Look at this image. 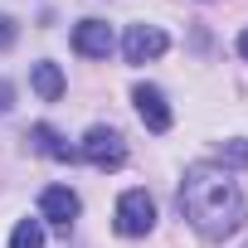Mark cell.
<instances>
[{
  "mask_svg": "<svg viewBox=\"0 0 248 248\" xmlns=\"http://www.w3.org/2000/svg\"><path fill=\"white\" fill-rule=\"evenodd\" d=\"M180 209L204 238H229L243 224V190L224 166H190L180 185Z\"/></svg>",
  "mask_w": 248,
  "mask_h": 248,
  "instance_id": "1",
  "label": "cell"
},
{
  "mask_svg": "<svg viewBox=\"0 0 248 248\" xmlns=\"http://www.w3.org/2000/svg\"><path fill=\"white\" fill-rule=\"evenodd\" d=\"M117 233L122 238H141V233H151V224H156V204H151V195L146 190H127L117 200Z\"/></svg>",
  "mask_w": 248,
  "mask_h": 248,
  "instance_id": "2",
  "label": "cell"
},
{
  "mask_svg": "<svg viewBox=\"0 0 248 248\" xmlns=\"http://www.w3.org/2000/svg\"><path fill=\"white\" fill-rule=\"evenodd\" d=\"M78 156L88 166H97V170H117L122 161H127V141H122V132H112V127H88Z\"/></svg>",
  "mask_w": 248,
  "mask_h": 248,
  "instance_id": "3",
  "label": "cell"
},
{
  "mask_svg": "<svg viewBox=\"0 0 248 248\" xmlns=\"http://www.w3.org/2000/svg\"><path fill=\"white\" fill-rule=\"evenodd\" d=\"M166 30L161 25H132L127 30V39H122V54H127V63H151V59H161L166 54Z\"/></svg>",
  "mask_w": 248,
  "mask_h": 248,
  "instance_id": "4",
  "label": "cell"
},
{
  "mask_svg": "<svg viewBox=\"0 0 248 248\" xmlns=\"http://www.w3.org/2000/svg\"><path fill=\"white\" fill-rule=\"evenodd\" d=\"M112 44H117V34H112V25H102V20H83V25L73 30V49H78L83 59H107Z\"/></svg>",
  "mask_w": 248,
  "mask_h": 248,
  "instance_id": "5",
  "label": "cell"
},
{
  "mask_svg": "<svg viewBox=\"0 0 248 248\" xmlns=\"http://www.w3.org/2000/svg\"><path fill=\"white\" fill-rule=\"evenodd\" d=\"M132 102H137V112H141V122H146L151 132H170V102H166V93H161V88L141 83V88L132 93Z\"/></svg>",
  "mask_w": 248,
  "mask_h": 248,
  "instance_id": "6",
  "label": "cell"
},
{
  "mask_svg": "<svg viewBox=\"0 0 248 248\" xmlns=\"http://www.w3.org/2000/svg\"><path fill=\"white\" fill-rule=\"evenodd\" d=\"M39 214H44L49 224H59V229H68V224L78 219V195H73L68 185H49V190L39 195Z\"/></svg>",
  "mask_w": 248,
  "mask_h": 248,
  "instance_id": "7",
  "label": "cell"
},
{
  "mask_svg": "<svg viewBox=\"0 0 248 248\" xmlns=\"http://www.w3.org/2000/svg\"><path fill=\"white\" fill-rule=\"evenodd\" d=\"M30 141H34V151H39V156H49V161H73V156H78L73 146H63V137H59L54 127H44V122L30 132Z\"/></svg>",
  "mask_w": 248,
  "mask_h": 248,
  "instance_id": "8",
  "label": "cell"
},
{
  "mask_svg": "<svg viewBox=\"0 0 248 248\" xmlns=\"http://www.w3.org/2000/svg\"><path fill=\"white\" fill-rule=\"evenodd\" d=\"M34 93H39L44 102H59V97H63V73H59V63H34Z\"/></svg>",
  "mask_w": 248,
  "mask_h": 248,
  "instance_id": "9",
  "label": "cell"
},
{
  "mask_svg": "<svg viewBox=\"0 0 248 248\" xmlns=\"http://www.w3.org/2000/svg\"><path fill=\"white\" fill-rule=\"evenodd\" d=\"M10 248H44V224L39 219H20L10 233Z\"/></svg>",
  "mask_w": 248,
  "mask_h": 248,
  "instance_id": "10",
  "label": "cell"
},
{
  "mask_svg": "<svg viewBox=\"0 0 248 248\" xmlns=\"http://www.w3.org/2000/svg\"><path fill=\"white\" fill-rule=\"evenodd\" d=\"M224 166H248V141H224Z\"/></svg>",
  "mask_w": 248,
  "mask_h": 248,
  "instance_id": "11",
  "label": "cell"
},
{
  "mask_svg": "<svg viewBox=\"0 0 248 248\" xmlns=\"http://www.w3.org/2000/svg\"><path fill=\"white\" fill-rule=\"evenodd\" d=\"M10 44H15V20L0 15V49H10Z\"/></svg>",
  "mask_w": 248,
  "mask_h": 248,
  "instance_id": "12",
  "label": "cell"
},
{
  "mask_svg": "<svg viewBox=\"0 0 248 248\" xmlns=\"http://www.w3.org/2000/svg\"><path fill=\"white\" fill-rule=\"evenodd\" d=\"M0 112H10V83H0Z\"/></svg>",
  "mask_w": 248,
  "mask_h": 248,
  "instance_id": "13",
  "label": "cell"
},
{
  "mask_svg": "<svg viewBox=\"0 0 248 248\" xmlns=\"http://www.w3.org/2000/svg\"><path fill=\"white\" fill-rule=\"evenodd\" d=\"M238 54H243V59H248V30H243V34H238Z\"/></svg>",
  "mask_w": 248,
  "mask_h": 248,
  "instance_id": "14",
  "label": "cell"
}]
</instances>
